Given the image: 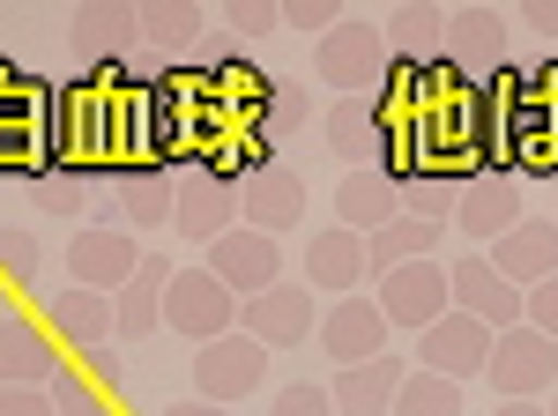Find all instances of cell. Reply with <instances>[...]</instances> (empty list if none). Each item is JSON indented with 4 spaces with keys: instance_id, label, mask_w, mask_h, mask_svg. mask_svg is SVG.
<instances>
[{
    "instance_id": "cell-15",
    "label": "cell",
    "mask_w": 558,
    "mask_h": 416,
    "mask_svg": "<svg viewBox=\"0 0 558 416\" xmlns=\"http://www.w3.org/2000/svg\"><path fill=\"white\" fill-rule=\"evenodd\" d=\"M239 223L260 231V238H291L305 223V179L291 164H260L246 186H239Z\"/></svg>"
},
{
    "instance_id": "cell-21",
    "label": "cell",
    "mask_w": 558,
    "mask_h": 416,
    "mask_svg": "<svg viewBox=\"0 0 558 416\" xmlns=\"http://www.w3.org/2000/svg\"><path fill=\"white\" fill-rule=\"evenodd\" d=\"M165 283H172V260H165V253H142V268L112 291L120 342H149V334H165Z\"/></svg>"
},
{
    "instance_id": "cell-12",
    "label": "cell",
    "mask_w": 558,
    "mask_h": 416,
    "mask_svg": "<svg viewBox=\"0 0 558 416\" xmlns=\"http://www.w3.org/2000/svg\"><path fill=\"white\" fill-rule=\"evenodd\" d=\"M172 231L186 246H216L223 231H239V179H223V171H194V179H179V201H172Z\"/></svg>"
},
{
    "instance_id": "cell-26",
    "label": "cell",
    "mask_w": 558,
    "mask_h": 416,
    "mask_svg": "<svg viewBox=\"0 0 558 416\" xmlns=\"http://www.w3.org/2000/svg\"><path fill=\"white\" fill-rule=\"evenodd\" d=\"M439 246H447V223H439V216H395L387 231H373V238H365V260H373V276H387V268L432 260Z\"/></svg>"
},
{
    "instance_id": "cell-6",
    "label": "cell",
    "mask_w": 558,
    "mask_h": 416,
    "mask_svg": "<svg viewBox=\"0 0 558 416\" xmlns=\"http://www.w3.org/2000/svg\"><path fill=\"white\" fill-rule=\"evenodd\" d=\"M373 305L387 313V328L425 334L432 320H447V313H454V283H447V268H439V260H410V268L373 276Z\"/></svg>"
},
{
    "instance_id": "cell-23",
    "label": "cell",
    "mask_w": 558,
    "mask_h": 416,
    "mask_svg": "<svg viewBox=\"0 0 558 416\" xmlns=\"http://www.w3.org/2000/svg\"><path fill=\"white\" fill-rule=\"evenodd\" d=\"M395 216H410V201H402V186H395L387 171H343V186H336V223H343V231L373 238Z\"/></svg>"
},
{
    "instance_id": "cell-29",
    "label": "cell",
    "mask_w": 558,
    "mask_h": 416,
    "mask_svg": "<svg viewBox=\"0 0 558 416\" xmlns=\"http://www.w3.org/2000/svg\"><path fill=\"white\" fill-rule=\"evenodd\" d=\"M134 30H142V15H134V8H75V52H89V60H97V52L112 60Z\"/></svg>"
},
{
    "instance_id": "cell-35",
    "label": "cell",
    "mask_w": 558,
    "mask_h": 416,
    "mask_svg": "<svg viewBox=\"0 0 558 416\" xmlns=\"http://www.w3.org/2000/svg\"><path fill=\"white\" fill-rule=\"evenodd\" d=\"M83 372L97 379V387H105L112 402H120V394L134 387V379H128V350H120V342H105V350H89V357H83Z\"/></svg>"
},
{
    "instance_id": "cell-39",
    "label": "cell",
    "mask_w": 558,
    "mask_h": 416,
    "mask_svg": "<svg viewBox=\"0 0 558 416\" xmlns=\"http://www.w3.org/2000/svg\"><path fill=\"white\" fill-rule=\"evenodd\" d=\"M380 30H402V38H417V30H447V8H387Z\"/></svg>"
},
{
    "instance_id": "cell-3",
    "label": "cell",
    "mask_w": 558,
    "mask_h": 416,
    "mask_svg": "<svg viewBox=\"0 0 558 416\" xmlns=\"http://www.w3.org/2000/svg\"><path fill=\"white\" fill-rule=\"evenodd\" d=\"M484 387L499 402H544L558 387V342L536 328H499L492 334V365H484Z\"/></svg>"
},
{
    "instance_id": "cell-44",
    "label": "cell",
    "mask_w": 558,
    "mask_h": 416,
    "mask_svg": "<svg viewBox=\"0 0 558 416\" xmlns=\"http://www.w3.org/2000/svg\"><path fill=\"white\" fill-rule=\"evenodd\" d=\"M544 409H551V416H558V387H551V394H544Z\"/></svg>"
},
{
    "instance_id": "cell-42",
    "label": "cell",
    "mask_w": 558,
    "mask_h": 416,
    "mask_svg": "<svg viewBox=\"0 0 558 416\" xmlns=\"http://www.w3.org/2000/svg\"><path fill=\"white\" fill-rule=\"evenodd\" d=\"M521 23H529V30H551V38H558V0H529V8H521Z\"/></svg>"
},
{
    "instance_id": "cell-28",
    "label": "cell",
    "mask_w": 558,
    "mask_h": 416,
    "mask_svg": "<svg viewBox=\"0 0 558 416\" xmlns=\"http://www.w3.org/2000/svg\"><path fill=\"white\" fill-rule=\"evenodd\" d=\"M38 268H45V238L31 223H0V291H38Z\"/></svg>"
},
{
    "instance_id": "cell-32",
    "label": "cell",
    "mask_w": 558,
    "mask_h": 416,
    "mask_svg": "<svg viewBox=\"0 0 558 416\" xmlns=\"http://www.w3.org/2000/svg\"><path fill=\"white\" fill-rule=\"evenodd\" d=\"M31 186H38V208H45V216H89V171L52 164V171H38Z\"/></svg>"
},
{
    "instance_id": "cell-18",
    "label": "cell",
    "mask_w": 558,
    "mask_h": 416,
    "mask_svg": "<svg viewBox=\"0 0 558 416\" xmlns=\"http://www.w3.org/2000/svg\"><path fill=\"white\" fill-rule=\"evenodd\" d=\"M447 283H454V313H470V320H484V328H521V291L484 260V253H462L454 268H447Z\"/></svg>"
},
{
    "instance_id": "cell-14",
    "label": "cell",
    "mask_w": 558,
    "mask_h": 416,
    "mask_svg": "<svg viewBox=\"0 0 558 416\" xmlns=\"http://www.w3.org/2000/svg\"><path fill=\"white\" fill-rule=\"evenodd\" d=\"M45 334L68 350V365H83L89 350H105V342H120V320H112V297L105 291H52L45 297Z\"/></svg>"
},
{
    "instance_id": "cell-20",
    "label": "cell",
    "mask_w": 558,
    "mask_h": 416,
    "mask_svg": "<svg viewBox=\"0 0 558 416\" xmlns=\"http://www.w3.org/2000/svg\"><path fill=\"white\" fill-rule=\"evenodd\" d=\"M60 365H68V350L45 334V320L0 313V387H45Z\"/></svg>"
},
{
    "instance_id": "cell-24",
    "label": "cell",
    "mask_w": 558,
    "mask_h": 416,
    "mask_svg": "<svg viewBox=\"0 0 558 416\" xmlns=\"http://www.w3.org/2000/svg\"><path fill=\"white\" fill-rule=\"evenodd\" d=\"M328 149L350 157L357 171H380V157H387L380 105H373V97H336V105H328Z\"/></svg>"
},
{
    "instance_id": "cell-31",
    "label": "cell",
    "mask_w": 558,
    "mask_h": 416,
    "mask_svg": "<svg viewBox=\"0 0 558 416\" xmlns=\"http://www.w3.org/2000/svg\"><path fill=\"white\" fill-rule=\"evenodd\" d=\"M387 416H462V387H454V379H439V372H410Z\"/></svg>"
},
{
    "instance_id": "cell-4",
    "label": "cell",
    "mask_w": 558,
    "mask_h": 416,
    "mask_svg": "<svg viewBox=\"0 0 558 416\" xmlns=\"http://www.w3.org/2000/svg\"><path fill=\"white\" fill-rule=\"evenodd\" d=\"M268 365H276V350H260L254 334H223V342H202L194 350V394L216 402V409H231V402H246L268 387Z\"/></svg>"
},
{
    "instance_id": "cell-27",
    "label": "cell",
    "mask_w": 558,
    "mask_h": 416,
    "mask_svg": "<svg viewBox=\"0 0 558 416\" xmlns=\"http://www.w3.org/2000/svg\"><path fill=\"white\" fill-rule=\"evenodd\" d=\"M305 120H313V89H299L291 75H283V83L268 75V89H260V97H254V112H246V134H254L260 149H268L276 134L291 142V134H299Z\"/></svg>"
},
{
    "instance_id": "cell-25",
    "label": "cell",
    "mask_w": 558,
    "mask_h": 416,
    "mask_svg": "<svg viewBox=\"0 0 558 416\" xmlns=\"http://www.w3.org/2000/svg\"><path fill=\"white\" fill-rule=\"evenodd\" d=\"M402 350H380V357H365V365H350L336 379V416H387L395 409V394H402Z\"/></svg>"
},
{
    "instance_id": "cell-45",
    "label": "cell",
    "mask_w": 558,
    "mask_h": 416,
    "mask_svg": "<svg viewBox=\"0 0 558 416\" xmlns=\"http://www.w3.org/2000/svg\"><path fill=\"white\" fill-rule=\"evenodd\" d=\"M551 142H558V105H551Z\"/></svg>"
},
{
    "instance_id": "cell-30",
    "label": "cell",
    "mask_w": 558,
    "mask_h": 416,
    "mask_svg": "<svg viewBox=\"0 0 558 416\" xmlns=\"http://www.w3.org/2000/svg\"><path fill=\"white\" fill-rule=\"evenodd\" d=\"M45 394H52V416H112V394L83 365H60V372L45 379Z\"/></svg>"
},
{
    "instance_id": "cell-10",
    "label": "cell",
    "mask_w": 558,
    "mask_h": 416,
    "mask_svg": "<svg viewBox=\"0 0 558 416\" xmlns=\"http://www.w3.org/2000/svg\"><path fill=\"white\" fill-rule=\"evenodd\" d=\"M202 268H209L231 297H260V291H276V283H283V238H260V231L239 223V231H223V238L209 246Z\"/></svg>"
},
{
    "instance_id": "cell-40",
    "label": "cell",
    "mask_w": 558,
    "mask_h": 416,
    "mask_svg": "<svg viewBox=\"0 0 558 416\" xmlns=\"http://www.w3.org/2000/svg\"><path fill=\"white\" fill-rule=\"evenodd\" d=\"M0 416H52L45 387H0Z\"/></svg>"
},
{
    "instance_id": "cell-5",
    "label": "cell",
    "mask_w": 558,
    "mask_h": 416,
    "mask_svg": "<svg viewBox=\"0 0 558 416\" xmlns=\"http://www.w3.org/2000/svg\"><path fill=\"white\" fill-rule=\"evenodd\" d=\"M142 238L134 231H120V223H75V238H68V253H60V268H68V283L75 291H120L134 268H142Z\"/></svg>"
},
{
    "instance_id": "cell-11",
    "label": "cell",
    "mask_w": 558,
    "mask_h": 416,
    "mask_svg": "<svg viewBox=\"0 0 558 416\" xmlns=\"http://www.w3.org/2000/svg\"><path fill=\"white\" fill-rule=\"evenodd\" d=\"M484 365H492V328L470 320V313H447V320H432L417 334V372H439V379H454V387H470V379H484Z\"/></svg>"
},
{
    "instance_id": "cell-19",
    "label": "cell",
    "mask_w": 558,
    "mask_h": 416,
    "mask_svg": "<svg viewBox=\"0 0 558 416\" xmlns=\"http://www.w3.org/2000/svg\"><path fill=\"white\" fill-rule=\"evenodd\" d=\"M447 60L470 75V83H492L499 68H514L507 60V15L499 8H447Z\"/></svg>"
},
{
    "instance_id": "cell-36",
    "label": "cell",
    "mask_w": 558,
    "mask_h": 416,
    "mask_svg": "<svg viewBox=\"0 0 558 416\" xmlns=\"http://www.w3.org/2000/svg\"><path fill=\"white\" fill-rule=\"evenodd\" d=\"M223 23H231V30L268 38V30H283V0H231V8H223Z\"/></svg>"
},
{
    "instance_id": "cell-2",
    "label": "cell",
    "mask_w": 558,
    "mask_h": 416,
    "mask_svg": "<svg viewBox=\"0 0 558 416\" xmlns=\"http://www.w3.org/2000/svg\"><path fill=\"white\" fill-rule=\"evenodd\" d=\"M387 68H395L387 30L365 23V15H350V23H336L328 38H313V75L336 89V97H380Z\"/></svg>"
},
{
    "instance_id": "cell-34",
    "label": "cell",
    "mask_w": 558,
    "mask_h": 416,
    "mask_svg": "<svg viewBox=\"0 0 558 416\" xmlns=\"http://www.w3.org/2000/svg\"><path fill=\"white\" fill-rule=\"evenodd\" d=\"M134 15H142V38H194V30H202V8H165V0H157V8H134Z\"/></svg>"
},
{
    "instance_id": "cell-16",
    "label": "cell",
    "mask_w": 558,
    "mask_h": 416,
    "mask_svg": "<svg viewBox=\"0 0 558 416\" xmlns=\"http://www.w3.org/2000/svg\"><path fill=\"white\" fill-rule=\"evenodd\" d=\"M112 216L105 223H120V231H134V238H157L165 223H172V201H179V179L172 171H157V164H128V171H112Z\"/></svg>"
},
{
    "instance_id": "cell-13",
    "label": "cell",
    "mask_w": 558,
    "mask_h": 416,
    "mask_svg": "<svg viewBox=\"0 0 558 416\" xmlns=\"http://www.w3.org/2000/svg\"><path fill=\"white\" fill-rule=\"evenodd\" d=\"M305 291L313 297H357L365 283H373V260H365V238L357 231H343V223H328V231H313L305 238V260H299Z\"/></svg>"
},
{
    "instance_id": "cell-38",
    "label": "cell",
    "mask_w": 558,
    "mask_h": 416,
    "mask_svg": "<svg viewBox=\"0 0 558 416\" xmlns=\"http://www.w3.org/2000/svg\"><path fill=\"white\" fill-rule=\"evenodd\" d=\"M283 23H299V30H320V38H328V30L350 23V15L336 8V0H283Z\"/></svg>"
},
{
    "instance_id": "cell-37",
    "label": "cell",
    "mask_w": 558,
    "mask_h": 416,
    "mask_svg": "<svg viewBox=\"0 0 558 416\" xmlns=\"http://www.w3.org/2000/svg\"><path fill=\"white\" fill-rule=\"evenodd\" d=\"M521 328H536V334H551V342H558V276H551V283H536V291H521Z\"/></svg>"
},
{
    "instance_id": "cell-8",
    "label": "cell",
    "mask_w": 558,
    "mask_h": 416,
    "mask_svg": "<svg viewBox=\"0 0 558 416\" xmlns=\"http://www.w3.org/2000/svg\"><path fill=\"white\" fill-rule=\"evenodd\" d=\"M387 313L373 305V291H357V297H328L320 305V328H313V342L336 357V372H350V365H365V357H380V350H395L387 342Z\"/></svg>"
},
{
    "instance_id": "cell-9",
    "label": "cell",
    "mask_w": 558,
    "mask_h": 416,
    "mask_svg": "<svg viewBox=\"0 0 558 416\" xmlns=\"http://www.w3.org/2000/svg\"><path fill=\"white\" fill-rule=\"evenodd\" d=\"M320 328V297L305 283H276L260 297H239V334H254L260 350H299Z\"/></svg>"
},
{
    "instance_id": "cell-46",
    "label": "cell",
    "mask_w": 558,
    "mask_h": 416,
    "mask_svg": "<svg viewBox=\"0 0 558 416\" xmlns=\"http://www.w3.org/2000/svg\"><path fill=\"white\" fill-rule=\"evenodd\" d=\"M551 223H558V216H551Z\"/></svg>"
},
{
    "instance_id": "cell-22",
    "label": "cell",
    "mask_w": 558,
    "mask_h": 416,
    "mask_svg": "<svg viewBox=\"0 0 558 416\" xmlns=\"http://www.w3.org/2000/svg\"><path fill=\"white\" fill-rule=\"evenodd\" d=\"M447 223H462V238L492 246V238H507L521 223V186L514 179H470V186L454 194V208H447Z\"/></svg>"
},
{
    "instance_id": "cell-41",
    "label": "cell",
    "mask_w": 558,
    "mask_h": 416,
    "mask_svg": "<svg viewBox=\"0 0 558 416\" xmlns=\"http://www.w3.org/2000/svg\"><path fill=\"white\" fill-rule=\"evenodd\" d=\"M142 416H231V409H216V402H202V394H186V402H157V409H142Z\"/></svg>"
},
{
    "instance_id": "cell-33",
    "label": "cell",
    "mask_w": 558,
    "mask_h": 416,
    "mask_svg": "<svg viewBox=\"0 0 558 416\" xmlns=\"http://www.w3.org/2000/svg\"><path fill=\"white\" fill-rule=\"evenodd\" d=\"M268 416H336V387H320V379H291V387H276Z\"/></svg>"
},
{
    "instance_id": "cell-7",
    "label": "cell",
    "mask_w": 558,
    "mask_h": 416,
    "mask_svg": "<svg viewBox=\"0 0 558 416\" xmlns=\"http://www.w3.org/2000/svg\"><path fill=\"white\" fill-rule=\"evenodd\" d=\"M165 328L186 334L194 350L223 342V334L239 328V297L223 291L209 268H172V283H165Z\"/></svg>"
},
{
    "instance_id": "cell-17",
    "label": "cell",
    "mask_w": 558,
    "mask_h": 416,
    "mask_svg": "<svg viewBox=\"0 0 558 416\" xmlns=\"http://www.w3.org/2000/svg\"><path fill=\"white\" fill-rule=\"evenodd\" d=\"M484 260H492L514 291H536V283H551V276H558V223H551V216H521L507 238L484 246Z\"/></svg>"
},
{
    "instance_id": "cell-43",
    "label": "cell",
    "mask_w": 558,
    "mask_h": 416,
    "mask_svg": "<svg viewBox=\"0 0 558 416\" xmlns=\"http://www.w3.org/2000/svg\"><path fill=\"white\" fill-rule=\"evenodd\" d=\"M492 416H551V409H544V402H499Z\"/></svg>"
},
{
    "instance_id": "cell-1",
    "label": "cell",
    "mask_w": 558,
    "mask_h": 416,
    "mask_svg": "<svg viewBox=\"0 0 558 416\" xmlns=\"http://www.w3.org/2000/svg\"><path fill=\"white\" fill-rule=\"evenodd\" d=\"M60 112H68V149H60V164H68V171H89V179L128 171L134 83L112 68V60H105V68H89L83 83L60 89Z\"/></svg>"
}]
</instances>
